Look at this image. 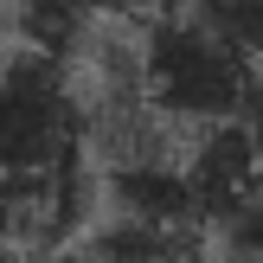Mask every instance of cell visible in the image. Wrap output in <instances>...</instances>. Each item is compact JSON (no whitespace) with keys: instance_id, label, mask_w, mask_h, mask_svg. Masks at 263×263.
Listing matches in <instances>:
<instances>
[{"instance_id":"ba28073f","label":"cell","mask_w":263,"mask_h":263,"mask_svg":"<svg viewBox=\"0 0 263 263\" xmlns=\"http://www.w3.org/2000/svg\"><path fill=\"white\" fill-rule=\"evenodd\" d=\"M193 263H218V257H205V251H199V257H193Z\"/></svg>"},{"instance_id":"52a82bcc","label":"cell","mask_w":263,"mask_h":263,"mask_svg":"<svg viewBox=\"0 0 263 263\" xmlns=\"http://www.w3.org/2000/svg\"><path fill=\"white\" fill-rule=\"evenodd\" d=\"M45 263H109V257H97L90 244H71V251H51Z\"/></svg>"},{"instance_id":"3957f363","label":"cell","mask_w":263,"mask_h":263,"mask_svg":"<svg viewBox=\"0 0 263 263\" xmlns=\"http://www.w3.org/2000/svg\"><path fill=\"white\" fill-rule=\"evenodd\" d=\"M180 167H186V180H193V199H199V212H205V231H212L231 205H244L251 193H263V116L186 135Z\"/></svg>"},{"instance_id":"277c9868","label":"cell","mask_w":263,"mask_h":263,"mask_svg":"<svg viewBox=\"0 0 263 263\" xmlns=\"http://www.w3.org/2000/svg\"><path fill=\"white\" fill-rule=\"evenodd\" d=\"M161 0H13V45L84 64L109 32H135Z\"/></svg>"},{"instance_id":"8992f818","label":"cell","mask_w":263,"mask_h":263,"mask_svg":"<svg viewBox=\"0 0 263 263\" xmlns=\"http://www.w3.org/2000/svg\"><path fill=\"white\" fill-rule=\"evenodd\" d=\"M212 231H218V263H263V193L231 205Z\"/></svg>"},{"instance_id":"6da1fadb","label":"cell","mask_w":263,"mask_h":263,"mask_svg":"<svg viewBox=\"0 0 263 263\" xmlns=\"http://www.w3.org/2000/svg\"><path fill=\"white\" fill-rule=\"evenodd\" d=\"M0 199L20 218V244H58L90 199L84 77L32 45L0 51Z\"/></svg>"},{"instance_id":"7a4b0ae2","label":"cell","mask_w":263,"mask_h":263,"mask_svg":"<svg viewBox=\"0 0 263 263\" xmlns=\"http://www.w3.org/2000/svg\"><path fill=\"white\" fill-rule=\"evenodd\" d=\"M135 77L148 109L180 141L263 116V64L218 39L205 20H193L186 7H154L135 26Z\"/></svg>"},{"instance_id":"5b68a950","label":"cell","mask_w":263,"mask_h":263,"mask_svg":"<svg viewBox=\"0 0 263 263\" xmlns=\"http://www.w3.org/2000/svg\"><path fill=\"white\" fill-rule=\"evenodd\" d=\"M167 7H186L193 20H205L218 39H231L263 64V0H167Z\"/></svg>"}]
</instances>
